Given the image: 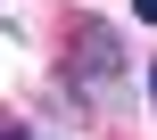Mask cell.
I'll list each match as a JSON object with an SVG mask.
<instances>
[{"mask_svg":"<svg viewBox=\"0 0 157 140\" xmlns=\"http://www.w3.org/2000/svg\"><path fill=\"white\" fill-rule=\"evenodd\" d=\"M66 41H75V83H83L91 99H116V91H124V33H116L108 17H75Z\"/></svg>","mask_w":157,"mask_h":140,"instance_id":"obj_1","label":"cell"},{"mask_svg":"<svg viewBox=\"0 0 157 140\" xmlns=\"http://www.w3.org/2000/svg\"><path fill=\"white\" fill-rule=\"evenodd\" d=\"M132 17H141V25H157V0H132Z\"/></svg>","mask_w":157,"mask_h":140,"instance_id":"obj_2","label":"cell"},{"mask_svg":"<svg viewBox=\"0 0 157 140\" xmlns=\"http://www.w3.org/2000/svg\"><path fill=\"white\" fill-rule=\"evenodd\" d=\"M149 107H157V58H149Z\"/></svg>","mask_w":157,"mask_h":140,"instance_id":"obj_3","label":"cell"}]
</instances>
